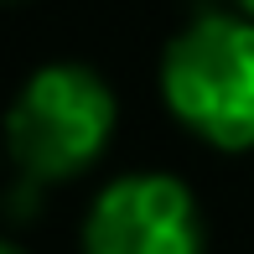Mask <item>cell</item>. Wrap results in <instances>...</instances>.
Here are the masks:
<instances>
[{"mask_svg": "<svg viewBox=\"0 0 254 254\" xmlns=\"http://www.w3.org/2000/svg\"><path fill=\"white\" fill-rule=\"evenodd\" d=\"M0 254H26L21 244H10V239H0Z\"/></svg>", "mask_w": 254, "mask_h": 254, "instance_id": "5b68a950", "label": "cell"}, {"mask_svg": "<svg viewBox=\"0 0 254 254\" xmlns=\"http://www.w3.org/2000/svg\"><path fill=\"white\" fill-rule=\"evenodd\" d=\"M161 99L213 151H254V21L197 10L161 52Z\"/></svg>", "mask_w": 254, "mask_h": 254, "instance_id": "6da1fadb", "label": "cell"}, {"mask_svg": "<svg viewBox=\"0 0 254 254\" xmlns=\"http://www.w3.org/2000/svg\"><path fill=\"white\" fill-rule=\"evenodd\" d=\"M228 5H234L239 16H249V21H254V0H228Z\"/></svg>", "mask_w": 254, "mask_h": 254, "instance_id": "277c9868", "label": "cell"}, {"mask_svg": "<svg viewBox=\"0 0 254 254\" xmlns=\"http://www.w3.org/2000/svg\"><path fill=\"white\" fill-rule=\"evenodd\" d=\"M120 120L109 83L83 63H47L5 109V151L26 182H73L104 156Z\"/></svg>", "mask_w": 254, "mask_h": 254, "instance_id": "7a4b0ae2", "label": "cell"}, {"mask_svg": "<svg viewBox=\"0 0 254 254\" xmlns=\"http://www.w3.org/2000/svg\"><path fill=\"white\" fill-rule=\"evenodd\" d=\"M83 254H207L202 207L166 171L114 177L88 202Z\"/></svg>", "mask_w": 254, "mask_h": 254, "instance_id": "3957f363", "label": "cell"}]
</instances>
